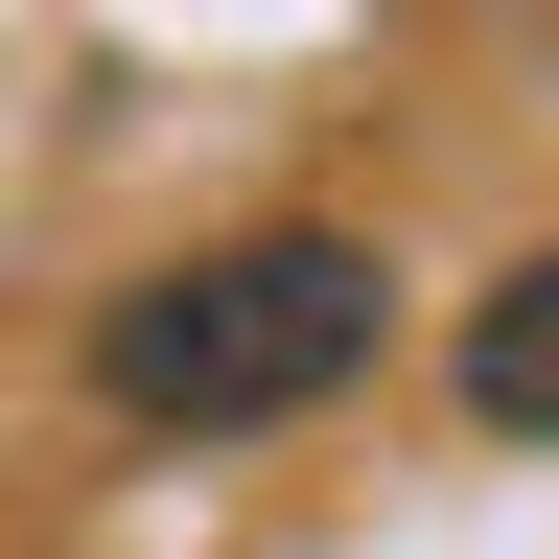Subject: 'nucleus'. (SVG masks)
<instances>
[{
  "label": "nucleus",
  "instance_id": "nucleus-1",
  "mask_svg": "<svg viewBox=\"0 0 559 559\" xmlns=\"http://www.w3.org/2000/svg\"><path fill=\"white\" fill-rule=\"evenodd\" d=\"M373 349H396V257L326 234V210H280V234H210L164 280H117L94 304V396L140 443H257V419H326Z\"/></svg>",
  "mask_w": 559,
  "mask_h": 559
},
{
  "label": "nucleus",
  "instance_id": "nucleus-2",
  "mask_svg": "<svg viewBox=\"0 0 559 559\" xmlns=\"http://www.w3.org/2000/svg\"><path fill=\"white\" fill-rule=\"evenodd\" d=\"M466 419H489V443H559V257H513L466 304Z\"/></svg>",
  "mask_w": 559,
  "mask_h": 559
}]
</instances>
